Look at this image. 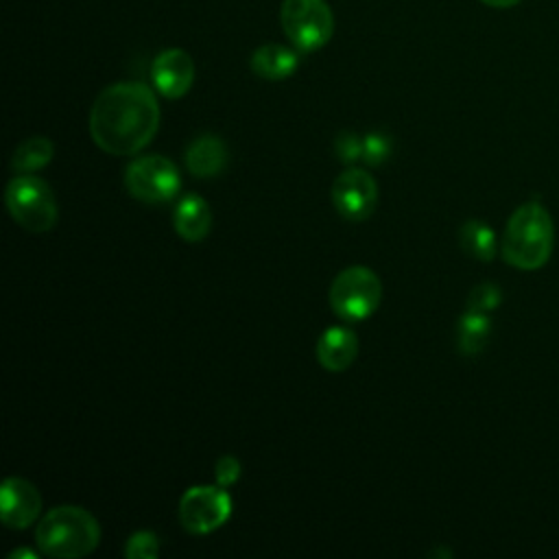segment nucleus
<instances>
[{"label":"nucleus","instance_id":"1","mask_svg":"<svg viewBox=\"0 0 559 559\" xmlns=\"http://www.w3.org/2000/svg\"><path fill=\"white\" fill-rule=\"evenodd\" d=\"M159 105L153 90L140 81L105 87L90 111L94 144L109 155H135L159 129Z\"/></svg>","mask_w":559,"mask_h":559},{"label":"nucleus","instance_id":"2","mask_svg":"<svg viewBox=\"0 0 559 559\" xmlns=\"http://www.w3.org/2000/svg\"><path fill=\"white\" fill-rule=\"evenodd\" d=\"M552 216L542 203L528 201L513 210L509 216L500 251L509 266L520 271H535L548 262L552 253Z\"/></svg>","mask_w":559,"mask_h":559},{"label":"nucleus","instance_id":"3","mask_svg":"<svg viewBox=\"0 0 559 559\" xmlns=\"http://www.w3.org/2000/svg\"><path fill=\"white\" fill-rule=\"evenodd\" d=\"M35 542L46 557L79 559L98 546L100 526L87 509L59 504L37 522Z\"/></svg>","mask_w":559,"mask_h":559},{"label":"nucleus","instance_id":"4","mask_svg":"<svg viewBox=\"0 0 559 559\" xmlns=\"http://www.w3.org/2000/svg\"><path fill=\"white\" fill-rule=\"evenodd\" d=\"M4 201L13 221L26 231H48L57 223V201L46 181L35 175H17L9 181Z\"/></svg>","mask_w":559,"mask_h":559},{"label":"nucleus","instance_id":"5","mask_svg":"<svg viewBox=\"0 0 559 559\" xmlns=\"http://www.w3.org/2000/svg\"><path fill=\"white\" fill-rule=\"evenodd\" d=\"M280 24L288 41L301 52L323 48L334 33V15L325 0H282Z\"/></svg>","mask_w":559,"mask_h":559},{"label":"nucleus","instance_id":"6","mask_svg":"<svg viewBox=\"0 0 559 559\" xmlns=\"http://www.w3.org/2000/svg\"><path fill=\"white\" fill-rule=\"evenodd\" d=\"M382 299V282L367 266L341 271L330 286V306L345 321H362L376 312Z\"/></svg>","mask_w":559,"mask_h":559},{"label":"nucleus","instance_id":"7","mask_svg":"<svg viewBox=\"0 0 559 559\" xmlns=\"http://www.w3.org/2000/svg\"><path fill=\"white\" fill-rule=\"evenodd\" d=\"M124 186L142 203H166L177 197L181 177L177 166L164 155H142L127 166Z\"/></svg>","mask_w":559,"mask_h":559},{"label":"nucleus","instance_id":"8","mask_svg":"<svg viewBox=\"0 0 559 559\" xmlns=\"http://www.w3.org/2000/svg\"><path fill=\"white\" fill-rule=\"evenodd\" d=\"M231 515V498L225 487L197 485L179 500V522L188 533L205 535L223 526Z\"/></svg>","mask_w":559,"mask_h":559},{"label":"nucleus","instance_id":"9","mask_svg":"<svg viewBox=\"0 0 559 559\" xmlns=\"http://www.w3.org/2000/svg\"><path fill=\"white\" fill-rule=\"evenodd\" d=\"M332 203L347 221H365L373 214L378 203L376 179L362 168L343 170L332 183Z\"/></svg>","mask_w":559,"mask_h":559},{"label":"nucleus","instance_id":"10","mask_svg":"<svg viewBox=\"0 0 559 559\" xmlns=\"http://www.w3.org/2000/svg\"><path fill=\"white\" fill-rule=\"evenodd\" d=\"M151 81L164 98H181L194 83V61L181 48L162 50L151 63Z\"/></svg>","mask_w":559,"mask_h":559},{"label":"nucleus","instance_id":"11","mask_svg":"<svg viewBox=\"0 0 559 559\" xmlns=\"http://www.w3.org/2000/svg\"><path fill=\"white\" fill-rule=\"evenodd\" d=\"M41 511L37 487L24 478L11 476L0 487V520L9 528L31 526Z\"/></svg>","mask_w":559,"mask_h":559},{"label":"nucleus","instance_id":"12","mask_svg":"<svg viewBox=\"0 0 559 559\" xmlns=\"http://www.w3.org/2000/svg\"><path fill=\"white\" fill-rule=\"evenodd\" d=\"M358 354V338L345 325L328 328L317 343V358L328 371H345Z\"/></svg>","mask_w":559,"mask_h":559},{"label":"nucleus","instance_id":"13","mask_svg":"<svg viewBox=\"0 0 559 559\" xmlns=\"http://www.w3.org/2000/svg\"><path fill=\"white\" fill-rule=\"evenodd\" d=\"M227 164V146L214 133H203L194 138L186 148V168L199 177H216Z\"/></svg>","mask_w":559,"mask_h":559},{"label":"nucleus","instance_id":"14","mask_svg":"<svg viewBox=\"0 0 559 559\" xmlns=\"http://www.w3.org/2000/svg\"><path fill=\"white\" fill-rule=\"evenodd\" d=\"M173 225L183 240L188 242L203 240L212 229L210 205L199 194H192V192L183 194L175 205Z\"/></svg>","mask_w":559,"mask_h":559},{"label":"nucleus","instance_id":"15","mask_svg":"<svg viewBox=\"0 0 559 559\" xmlns=\"http://www.w3.org/2000/svg\"><path fill=\"white\" fill-rule=\"evenodd\" d=\"M299 66V57L293 48L282 44H262L251 55V70L266 81H284Z\"/></svg>","mask_w":559,"mask_h":559},{"label":"nucleus","instance_id":"16","mask_svg":"<svg viewBox=\"0 0 559 559\" xmlns=\"http://www.w3.org/2000/svg\"><path fill=\"white\" fill-rule=\"evenodd\" d=\"M491 334V319L489 312L478 310H465L456 323V343L459 352L465 356H474L483 352Z\"/></svg>","mask_w":559,"mask_h":559},{"label":"nucleus","instance_id":"17","mask_svg":"<svg viewBox=\"0 0 559 559\" xmlns=\"http://www.w3.org/2000/svg\"><path fill=\"white\" fill-rule=\"evenodd\" d=\"M459 242L463 247V251L480 262H491L496 251H498V242H496V234L493 229L478 218L465 221L459 229Z\"/></svg>","mask_w":559,"mask_h":559},{"label":"nucleus","instance_id":"18","mask_svg":"<svg viewBox=\"0 0 559 559\" xmlns=\"http://www.w3.org/2000/svg\"><path fill=\"white\" fill-rule=\"evenodd\" d=\"M52 155H55L52 142L44 135H33V138H26L22 144H17L11 157V168L15 173L31 175L44 168L52 159Z\"/></svg>","mask_w":559,"mask_h":559},{"label":"nucleus","instance_id":"19","mask_svg":"<svg viewBox=\"0 0 559 559\" xmlns=\"http://www.w3.org/2000/svg\"><path fill=\"white\" fill-rule=\"evenodd\" d=\"M391 155V138L382 131H369L362 138V159L367 166H380Z\"/></svg>","mask_w":559,"mask_h":559},{"label":"nucleus","instance_id":"20","mask_svg":"<svg viewBox=\"0 0 559 559\" xmlns=\"http://www.w3.org/2000/svg\"><path fill=\"white\" fill-rule=\"evenodd\" d=\"M502 301V290L493 282H480L469 290L467 308L478 312H491Z\"/></svg>","mask_w":559,"mask_h":559},{"label":"nucleus","instance_id":"21","mask_svg":"<svg viewBox=\"0 0 559 559\" xmlns=\"http://www.w3.org/2000/svg\"><path fill=\"white\" fill-rule=\"evenodd\" d=\"M124 555L129 559H155L159 555V537L151 531H138L129 537Z\"/></svg>","mask_w":559,"mask_h":559},{"label":"nucleus","instance_id":"22","mask_svg":"<svg viewBox=\"0 0 559 559\" xmlns=\"http://www.w3.org/2000/svg\"><path fill=\"white\" fill-rule=\"evenodd\" d=\"M334 151L343 164H354L362 159V138L354 131H343L334 142Z\"/></svg>","mask_w":559,"mask_h":559},{"label":"nucleus","instance_id":"23","mask_svg":"<svg viewBox=\"0 0 559 559\" xmlns=\"http://www.w3.org/2000/svg\"><path fill=\"white\" fill-rule=\"evenodd\" d=\"M214 476H216V485L221 487H231L238 478H240V463L236 456L231 454H223L216 465H214Z\"/></svg>","mask_w":559,"mask_h":559},{"label":"nucleus","instance_id":"24","mask_svg":"<svg viewBox=\"0 0 559 559\" xmlns=\"http://www.w3.org/2000/svg\"><path fill=\"white\" fill-rule=\"evenodd\" d=\"M480 2L487 4V7H491V9H511V7L520 4L522 0H480Z\"/></svg>","mask_w":559,"mask_h":559},{"label":"nucleus","instance_id":"25","mask_svg":"<svg viewBox=\"0 0 559 559\" xmlns=\"http://www.w3.org/2000/svg\"><path fill=\"white\" fill-rule=\"evenodd\" d=\"M11 559H15V557H26V559H37V555L33 552V550H26V548H20V550H13L11 555H9Z\"/></svg>","mask_w":559,"mask_h":559}]
</instances>
